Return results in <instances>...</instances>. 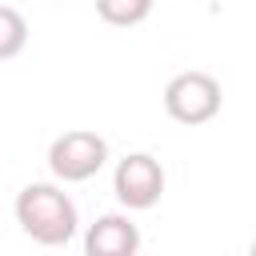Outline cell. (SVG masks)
Wrapping results in <instances>:
<instances>
[{"mask_svg":"<svg viewBox=\"0 0 256 256\" xmlns=\"http://www.w3.org/2000/svg\"><path fill=\"white\" fill-rule=\"evenodd\" d=\"M16 220L24 236H32L44 248H60L76 236V204L56 188V184H24L16 196Z\"/></svg>","mask_w":256,"mask_h":256,"instance_id":"1","label":"cell"},{"mask_svg":"<svg viewBox=\"0 0 256 256\" xmlns=\"http://www.w3.org/2000/svg\"><path fill=\"white\" fill-rule=\"evenodd\" d=\"M104 160H108V144H104V136H96L88 128H72L64 136H56L48 148V168L64 184L92 180L104 168Z\"/></svg>","mask_w":256,"mask_h":256,"instance_id":"2","label":"cell"},{"mask_svg":"<svg viewBox=\"0 0 256 256\" xmlns=\"http://www.w3.org/2000/svg\"><path fill=\"white\" fill-rule=\"evenodd\" d=\"M220 104H224V92L208 72H180L164 88V108L180 124H208L220 112Z\"/></svg>","mask_w":256,"mask_h":256,"instance_id":"3","label":"cell"},{"mask_svg":"<svg viewBox=\"0 0 256 256\" xmlns=\"http://www.w3.org/2000/svg\"><path fill=\"white\" fill-rule=\"evenodd\" d=\"M112 192H116V200H120L124 208H132V212L152 208V204L160 200V192H164V168H160V160L148 156V152L124 156V160L116 164V172H112Z\"/></svg>","mask_w":256,"mask_h":256,"instance_id":"4","label":"cell"},{"mask_svg":"<svg viewBox=\"0 0 256 256\" xmlns=\"http://www.w3.org/2000/svg\"><path fill=\"white\" fill-rule=\"evenodd\" d=\"M136 248H140V228L120 212L96 216V224H88V232H84L88 256H132Z\"/></svg>","mask_w":256,"mask_h":256,"instance_id":"5","label":"cell"},{"mask_svg":"<svg viewBox=\"0 0 256 256\" xmlns=\"http://www.w3.org/2000/svg\"><path fill=\"white\" fill-rule=\"evenodd\" d=\"M96 12H100V20H108L116 28H132V24L148 20L152 0H96Z\"/></svg>","mask_w":256,"mask_h":256,"instance_id":"6","label":"cell"},{"mask_svg":"<svg viewBox=\"0 0 256 256\" xmlns=\"http://www.w3.org/2000/svg\"><path fill=\"white\" fill-rule=\"evenodd\" d=\"M24 40H28V24H24V16L16 12V8H0V60H12L20 48H24Z\"/></svg>","mask_w":256,"mask_h":256,"instance_id":"7","label":"cell"},{"mask_svg":"<svg viewBox=\"0 0 256 256\" xmlns=\"http://www.w3.org/2000/svg\"><path fill=\"white\" fill-rule=\"evenodd\" d=\"M252 256H256V240H252Z\"/></svg>","mask_w":256,"mask_h":256,"instance_id":"8","label":"cell"}]
</instances>
